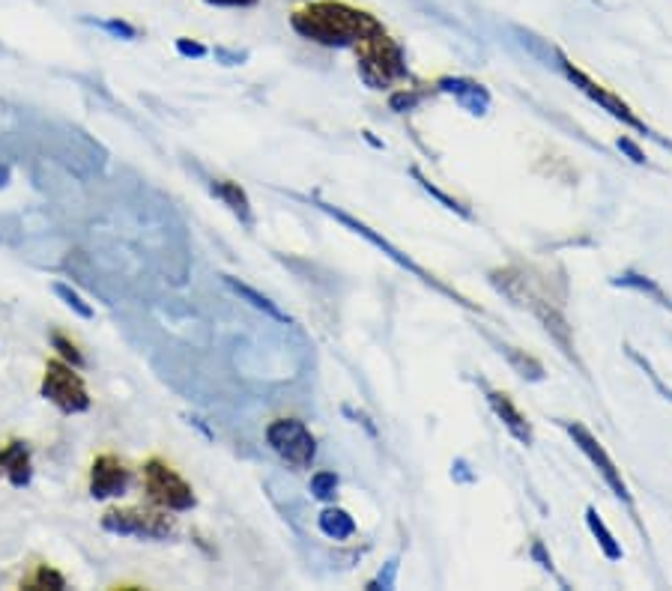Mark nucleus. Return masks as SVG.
Instances as JSON below:
<instances>
[{"label": "nucleus", "instance_id": "nucleus-12", "mask_svg": "<svg viewBox=\"0 0 672 591\" xmlns=\"http://www.w3.org/2000/svg\"><path fill=\"white\" fill-rule=\"evenodd\" d=\"M439 90L455 96L460 105L472 111V114H484V111H488V102H491L488 90L475 85V81H467V78H443V81H439Z\"/></svg>", "mask_w": 672, "mask_h": 591}, {"label": "nucleus", "instance_id": "nucleus-4", "mask_svg": "<svg viewBox=\"0 0 672 591\" xmlns=\"http://www.w3.org/2000/svg\"><path fill=\"white\" fill-rule=\"evenodd\" d=\"M144 487L153 505L165 508V511H192L198 505L194 490L186 484V478L165 464V460H147L144 466Z\"/></svg>", "mask_w": 672, "mask_h": 591}, {"label": "nucleus", "instance_id": "nucleus-11", "mask_svg": "<svg viewBox=\"0 0 672 591\" xmlns=\"http://www.w3.org/2000/svg\"><path fill=\"white\" fill-rule=\"evenodd\" d=\"M321 210H323V212H329V215H335L338 222H344V224H347V227H352V231H356V233H362V236H365V239H368V243H373V245H377V248H383V252L389 254L392 260H397V264H401V266H406L410 272H416L418 278H425V281H434V278H427V275L422 272V269H418L416 264H413V260H406L404 254H401V252H397V248H392V245L385 243L383 236H377V233H373L371 227H365L362 222H356V219H350L347 212L335 210V207H329V203H321Z\"/></svg>", "mask_w": 672, "mask_h": 591}, {"label": "nucleus", "instance_id": "nucleus-26", "mask_svg": "<svg viewBox=\"0 0 672 591\" xmlns=\"http://www.w3.org/2000/svg\"><path fill=\"white\" fill-rule=\"evenodd\" d=\"M215 57H219L224 66H236V64H243L248 54L246 52H224V48H215Z\"/></svg>", "mask_w": 672, "mask_h": 591}, {"label": "nucleus", "instance_id": "nucleus-3", "mask_svg": "<svg viewBox=\"0 0 672 591\" xmlns=\"http://www.w3.org/2000/svg\"><path fill=\"white\" fill-rule=\"evenodd\" d=\"M102 528L108 535L120 538H141V540H165L177 532V523L161 511H147V508H114L102 517Z\"/></svg>", "mask_w": 672, "mask_h": 591}, {"label": "nucleus", "instance_id": "nucleus-7", "mask_svg": "<svg viewBox=\"0 0 672 591\" xmlns=\"http://www.w3.org/2000/svg\"><path fill=\"white\" fill-rule=\"evenodd\" d=\"M559 66H562V73H565L568 78H571V85L580 87V90H583V93H586L589 99H592V102H597V105L604 108L607 114H613V116H616V120H621V123H628V126L646 132V126H642L640 120H637V114H634V111H630V108L625 105V102H621L619 96H613V93H609V90H604V87H601V85H595V81H592L589 75L580 73V69H576V66L571 64V60H565L562 54H559Z\"/></svg>", "mask_w": 672, "mask_h": 591}, {"label": "nucleus", "instance_id": "nucleus-6", "mask_svg": "<svg viewBox=\"0 0 672 591\" xmlns=\"http://www.w3.org/2000/svg\"><path fill=\"white\" fill-rule=\"evenodd\" d=\"M267 443L284 464L309 469L317 457V439L299 419H278L267 427Z\"/></svg>", "mask_w": 672, "mask_h": 591}, {"label": "nucleus", "instance_id": "nucleus-28", "mask_svg": "<svg viewBox=\"0 0 672 591\" xmlns=\"http://www.w3.org/2000/svg\"><path fill=\"white\" fill-rule=\"evenodd\" d=\"M619 149H621V153H628V156H630V159H634V161H646V156H642V149L637 147V144H634L630 137H621V141H619Z\"/></svg>", "mask_w": 672, "mask_h": 591}, {"label": "nucleus", "instance_id": "nucleus-1", "mask_svg": "<svg viewBox=\"0 0 672 591\" xmlns=\"http://www.w3.org/2000/svg\"><path fill=\"white\" fill-rule=\"evenodd\" d=\"M290 27L317 45H356L365 36L383 31V24L373 19L371 12L352 10L341 0H317L290 15Z\"/></svg>", "mask_w": 672, "mask_h": 591}, {"label": "nucleus", "instance_id": "nucleus-18", "mask_svg": "<svg viewBox=\"0 0 672 591\" xmlns=\"http://www.w3.org/2000/svg\"><path fill=\"white\" fill-rule=\"evenodd\" d=\"M586 523H589V528H592V535L597 538V544H601V549H604V556H607V559H613V561H619L621 559V547L616 544V538L609 535V528L604 526V520L597 517L595 508H589V511H586Z\"/></svg>", "mask_w": 672, "mask_h": 591}, {"label": "nucleus", "instance_id": "nucleus-8", "mask_svg": "<svg viewBox=\"0 0 672 591\" xmlns=\"http://www.w3.org/2000/svg\"><path fill=\"white\" fill-rule=\"evenodd\" d=\"M565 431L571 433V439H574V443H576V448H580V451H583V455H586L589 460H592V466H595L597 472L604 476V481H607V484L613 487V493L628 502V499H630L628 497V487H625V481H621L616 464H613L607 451H604V445L597 443L595 436H592V433H589L586 427H583V424L568 422Z\"/></svg>", "mask_w": 672, "mask_h": 591}, {"label": "nucleus", "instance_id": "nucleus-19", "mask_svg": "<svg viewBox=\"0 0 672 591\" xmlns=\"http://www.w3.org/2000/svg\"><path fill=\"white\" fill-rule=\"evenodd\" d=\"M54 293H57V299H64V305L72 308L75 314H78L81 320H93V314H97L93 305L87 302L85 296L78 293V290H72L69 285H64V281H57V285H54Z\"/></svg>", "mask_w": 672, "mask_h": 591}, {"label": "nucleus", "instance_id": "nucleus-30", "mask_svg": "<svg viewBox=\"0 0 672 591\" xmlns=\"http://www.w3.org/2000/svg\"><path fill=\"white\" fill-rule=\"evenodd\" d=\"M12 120V111H10V105H7V102H3V99H0V129L7 126V123H10Z\"/></svg>", "mask_w": 672, "mask_h": 591}, {"label": "nucleus", "instance_id": "nucleus-2", "mask_svg": "<svg viewBox=\"0 0 672 591\" xmlns=\"http://www.w3.org/2000/svg\"><path fill=\"white\" fill-rule=\"evenodd\" d=\"M356 57H359V78L373 90L395 85L397 78L406 75L404 52L392 36H385V31L371 33L362 43H356Z\"/></svg>", "mask_w": 672, "mask_h": 591}, {"label": "nucleus", "instance_id": "nucleus-14", "mask_svg": "<svg viewBox=\"0 0 672 591\" xmlns=\"http://www.w3.org/2000/svg\"><path fill=\"white\" fill-rule=\"evenodd\" d=\"M210 191H213L215 198L227 207V210L234 212L236 219L243 224H255V215H251V201H248V194L243 189H239V182H231V180H213L210 182Z\"/></svg>", "mask_w": 672, "mask_h": 591}, {"label": "nucleus", "instance_id": "nucleus-15", "mask_svg": "<svg viewBox=\"0 0 672 591\" xmlns=\"http://www.w3.org/2000/svg\"><path fill=\"white\" fill-rule=\"evenodd\" d=\"M224 287H227V290H234V293L239 296V299H246V302L251 308H257V311H264L267 317L278 320V323H288V320H290L288 314H284V311H281V308H278L276 302H272V299H269V296L257 293L255 287L243 285V281H236V278H231V275H224Z\"/></svg>", "mask_w": 672, "mask_h": 591}, {"label": "nucleus", "instance_id": "nucleus-17", "mask_svg": "<svg viewBox=\"0 0 672 591\" xmlns=\"http://www.w3.org/2000/svg\"><path fill=\"white\" fill-rule=\"evenodd\" d=\"M24 591H64L66 589V577L60 570H54L52 565H40L33 570L31 577L22 580Z\"/></svg>", "mask_w": 672, "mask_h": 591}, {"label": "nucleus", "instance_id": "nucleus-20", "mask_svg": "<svg viewBox=\"0 0 672 591\" xmlns=\"http://www.w3.org/2000/svg\"><path fill=\"white\" fill-rule=\"evenodd\" d=\"M85 22L99 27V31H105L108 36H114V40H126V43L138 40V27H132V24L123 22V19H85Z\"/></svg>", "mask_w": 672, "mask_h": 591}, {"label": "nucleus", "instance_id": "nucleus-10", "mask_svg": "<svg viewBox=\"0 0 672 591\" xmlns=\"http://www.w3.org/2000/svg\"><path fill=\"white\" fill-rule=\"evenodd\" d=\"M0 469L7 472L12 487H27L33 478V464H31V448L24 443H10L0 448Z\"/></svg>", "mask_w": 672, "mask_h": 591}, {"label": "nucleus", "instance_id": "nucleus-24", "mask_svg": "<svg viewBox=\"0 0 672 591\" xmlns=\"http://www.w3.org/2000/svg\"><path fill=\"white\" fill-rule=\"evenodd\" d=\"M413 174H416V180H418V182H422V186H425V189H427V191H430V194H434V198H437V201H443V203H446L448 210H458V212H467V210H463V207H460V203H458V201H451V198H446V194H443V191H439V189H434V186H430V182H427V180H425V177H422V174H418V170H413Z\"/></svg>", "mask_w": 672, "mask_h": 591}, {"label": "nucleus", "instance_id": "nucleus-29", "mask_svg": "<svg viewBox=\"0 0 672 591\" xmlns=\"http://www.w3.org/2000/svg\"><path fill=\"white\" fill-rule=\"evenodd\" d=\"M213 7H227V10H246V7H255L257 0H206Z\"/></svg>", "mask_w": 672, "mask_h": 591}, {"label": "nucleus", "instance_id": "nucleus-5", "mask_svg": "<svg viewBox=\"0 0 672 591\" xmlns=\"http://www.w3.org/2000/svg\"><path fill=\"white\" fill-rule=\"evenodd\" d=\"M43 398L45 401H52L54 406L66 412V415L90 410V394H87L85 380H81V377L75 373L72 365L64 359H54L45 365Z\"/></svg>", "mask_w": 672, "mask_h": 591}, {"label": "nucleus", "instance_id": "nucleus-25", "mask_svg": "<svg viewBox=\"0 0 672 591\" xmlns=\"http://www.w3.org/2000/svg\"><path fill=\"white\" fill-rule=\"evenodd\" d=\"M395 573H397V561H389V565H385V573H380V577H377L368 589H392Z\"/></svg>", "mask_w": 672, "mask_h": 591}, {"label": "nucleus", "instance_id": "nucleus-23", "mask_svg": "<svg viewBox=\"0 0 672 591\" xmlns=\"http://www.w3.org/2000/svg\"><path fill=\"white\" fill-rule=\"evenodd\" d=\"M177 52H180L182 57H194V60H198V57H206V45L180 36V40H177Z\"/></svg>", "mask_w": 672, "mask_h": 591}, {"label": "nucleus", "instance_id": "nucleus-27", "mask_svg": "<svg viewBox=\"0 0 672 591\" xmlns=\"http://www.w3.org/2000/svg\"><path fill=\"white\" fill-rule=\"evenodd\" d=\"M418 102L416 93H395L392 96V108L395 111H406V108H413Z\"/></svg>", "mask_w": 672, "mask_h": 591}, {"label": "nucleus", "instance_id": "nucleus-16", "mask_svg": "<svg viewBox=\"0 0 672 591\" xmlns=\"http://www.w3.org/2000/svg\"><path fill=\"white\" fill-rule=\"evenodd\" d=\"M321 532L332 540H347L356 535V520L344 508H326L321 514Z\"/></svg>", "mask_w": 672, "mask_h": 591}, {"label": "nucleus", "instance_id": "nucleus-21", "mask_svg": "<svg viewBox=\"0 0 672 591\" xmlns=\"http://www.w3.org/2000/svg\"><path fill=\"white\" fill-rule=\"evenodd\" d=\"M311 493H314V499H321V502L335 499V493H338V476L335 472H317V476L311 478Z\"/></svg>", "mask_w": 672, "mask_h": 591}, {"label": "nucleus", "instance_id": "nucleus-9", "mask_svg": "<svg viewBox=\"0 0 672 591\" xmlns=\"http://www.w3.org/2000/svg\"><path fill=\"white\" fill-rule=\"evenodd\" d=\"M128 469L114 455H99L90 466V497L93 499H117L128 490Z\"/></svg>", "mask_w": 672, "mask_h": 591}, {"label": "nucleus", "instance_id": "nucleus-13", "mask_svg": "<svg viewBox=\"0 0 672 591\" xmlns=\"http://www.w3.org/2000/svg\"><path fill=\"white\" fill-rule=\"evenodd\" d=\"M488 398H491L493 412H496V415L502 419V424H505V427L512 431L514 439H520L523 445L533 443V427H529V422L523 419L520 410L514 406L512 398H508V394H502V391H491Z\"/></svg>", "mask_w": 672, "mask_h": 591}, {"label": "nucleus", "instance_id": "nucleus-22", "mask_svg": "<svg viewBox=\"0 0 672 591\" xmlns=\"http://www.w3.org/2000/svg\"><path fill=\"white\" fill-rule=\"evenodd\" d=\"M52 344H54V349L60 353V359L69 361L72 368H81V365H85V356L78 353V347H75L69 338H64V335H52Z\"/></svg>", "mask_w": 672, "mask_h": 591}]
</instances>
